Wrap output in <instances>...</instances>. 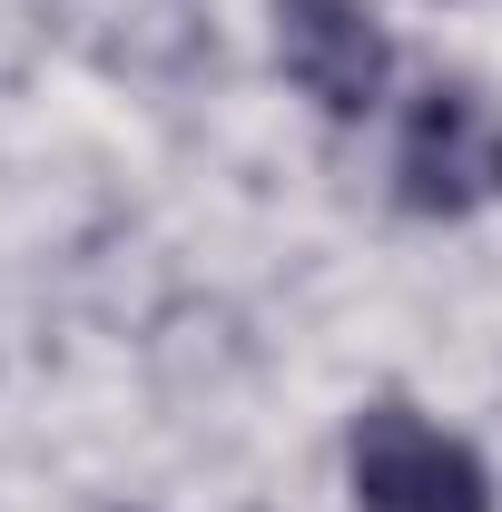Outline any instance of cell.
<instances>
[{
    "label": "cell",
    "instance_id": "1",
    "mask_svg": "<svg viewBox=\"0 0 502 512\" xmlns=\"http://www.w3.org/2000/svg\"><path fill=\"white\" fill-rule=\"evenodd\" d=\"M394 197L414 217H483L502 207V109L473 79H424L394 138Z\"/></svg>",
    "mask_w": 502,
    "mask_h": 512
},
{
    "label": "cell",
    "instance_id": "2",
    "mask_svg": "<svg viewBox=\"0 0 502 512\" xmlns=\"http://www.w3.org/2000/svg\"><path fill=\"white\" fill-rule=\"evenodd\" d=\"M345 483L365 512H493V473L483 453L453 444L443 424H424L414 404H365L345 424Z\"/></svg>",
    "mask_w": 502,
    "mask_h": 512
},
{
    "label": "cell",
    "instance_id": "3",
    "mask_svg": "<svg viewBox=\"0 0 502 512\" xmlns=\"http://www.w3.org/2000/svg\"><path fill=\"white\" fill-rule=\"evenodd\" d=\"M276 10V60L325 119H365L394 79V40H384L375 0H266Z\"/></svg>",
    "mask_w": 502,
    "mask_h": 512
}]
</instances>
